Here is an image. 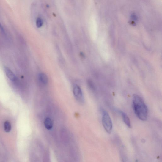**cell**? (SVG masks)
I'll return each mask as SVG.
<instances>
[{"label":"cell","instance_id":"1","mask_svg":"<svg viewBox=\"0 0 162 162\" xmlns=\"http://www.w3.org/2000/svg\"><path fill=\"white\" fill-rule=\"evenodd\" d=\"M132 107L135 114L138 118L146 121L148 116V109L144 100L139 95L134 94L132 96Z\"/></svg>","mask_w":162,"mask_h":162},{"label":"cell","instance_id":"2","mask_svg":"<svg viewBox=\"0 0 162 162\" xmlns=\"http://www.w3.org/2000/svg\"><path fill=\"white\" fill-rule=\"evenodd\" d=\"M102 112V123L107 132L110 134L112 129V123L111 117L107 111L103 109Z\"/></svg>","mask_w":162,"mask_h":162},{"label":"cell","instance_id":"3","mask_svg":"<svg viewBox=\"0 0 162 162\" xmlns=\"http://www.w3.org/2000/svg\"><path fill=\"white\" fill-rule=\"evenodd\" d=\"M73 93L76 100L79 102L84 101V97L81 88L78 86H76L73 89Z\"/></svg>","mask_w":162,"mask_h":162},{"label":"cell","instance_id":"4","mask_svg":"<svg viewBox=\"0 0 162 162\" xmlns=\"http://www.w3.org/2000/svg\"><path fill=\"white\" fill-rule=\"evenodd\" d=\"M4 70L7 77L10 80L14 81L16 80V77L10 68L6 66L4 67Z\"/></svg>","mask_w":162,"mask_h":162},{"label":"cell","instance_id":"5","mask_svg":"<svg viewBox=\"0 0 162 162\" xmlns=\"http://www.w3.org/2000/svg\"><path fill=\"white\" fill-rule=\"evenodd\" d=\"M119 112L122 117L125 123L129 128H131V122L128 116L123 111H120Z\"/></svg>","mask_w":162,"mask_h":162},{"label":"cell","instance_id":"6","mask_svg":"<svg viewBox=\"0 0 162 162\" xmlns=\"http://www.w3.org/2000/svg\"><path fill=\"white\" fill-rule=\"evenodd\" d=\"M39 79L44 84L46 85L48 81V77L45 73H41L39 75Z\"/></svg>","mask_w":162,"mask_h":162},{"label":"cell","instance_id":"7","mask_svg":"<svg viewBox=\"0 0 162 162\" xmlns=\"http://www.w3.org/2000/svg\"><path fill=\"white\" fill-rule=\"evenodd\" d=\"M44 124L47 129L50 130L52 129L53 126V122L50 118H47L44 122Z\"/></svg>","mask_w":162,"mask_h":162},{"label":"cell","instance_id":"8","mask_svg":"<svg viewBox=\"0 0 162 162\" xmlns=\"http://www.w3.org/2000/svg\"><path fill=\"white\" fill-rule=\"evenodd\" d=\"M4 127L5 131L9 132L11 131L12 128L11 125L9 121H7L4 122Z\"/></svg>","mask_w":162,"mask_h":162},{"label":"cell","instance_id":"9","mask_svg":"<svg viewBox=\"0 0 162 162\" xmlns=\"http://www.w3.org/2000/svg\"><path fill=\"white\" fill-rule=\"evenodd\" d=\"M87 84L90 89L93 91L96 90V87L94 83L91 80H88L87 81Z\"/></svg>","mask_w":162,"mask_h":162},{"label":"cell","instance_id":"10","mask_svg":"<svg viewBox=\"0 0 162 162\" xmlns=\"http://www.w3.org/2000/svg\"><path fill=\"white\" fill-rule=\"evenodd\" d=\"M36 24L38 28L41 27L43 24V19L40 18H38L37 19Z\"/></svg>","mask_w":162,"mask_h":162},{"label":"cell","instance_id":"11","mask_svg":"<svg viewBox=\"0 0 162 162\" xmlns=\"http://www.w3.org/2000/svg\"><path fill=\"white\" fill-rule=\"evenodd\" d=\"M0 29H1V30L2 32L4 33L5 31L4 29V28L3 27V26H2V24L1 23V22H0Z\"/></svg>","mask_w":162,"mask_h":162}]
</instances>
